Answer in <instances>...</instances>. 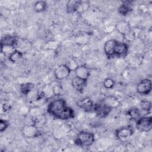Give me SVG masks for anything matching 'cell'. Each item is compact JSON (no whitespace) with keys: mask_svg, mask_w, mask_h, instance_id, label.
<instances>
[{"mask_svg":"<svg viewBox=\"0 0 152 152\" xmlns=\"http://www.w3.org/2000/svg\"><path fill=\"white\" fill-rule=\"evenodd\" d=\"M74 71L75 72V77L86 81L90 75V71L88 68L85 65H78Z\"/></svg>","mask_w":152,"mask_h":152,"instance_id":"obj_11","label":"cell"},{"mask_svg":"<svg viewBox=\"0 0 152 152\" xmlns=\"http://www.w3.org/2000/svg\"><path fill=\"white\" fill-rule=\"evenodd\" d=\"M44 97L45 99H48L51 97L53 94V87L50 84H48L46 85L43 89V91H42Z\"/></svg>","mask_w":152,"mask_h":152,"instance_id":"obj_25","label":"cell"},{"mask_svg":"<svg viewBox=\"0 0 152 152\" xmlns=\"http://www.w3.org/2000/svg\"><path fill=\"white\" fill-rule=\"evenodd\" d=\"M128 52V45L124 42L116 41L114 47V56L118 57H124L126 56Z\"/></svg>","mask_w":152,"mask_h":152,"instance_id":"obj_10","label":"cell"},{"mask_svg":"<svg viewBox=\"0 0 152 152\" xmlns=\"http://www.w3.org/2000/svg\"><path fill=\"white\" fill-rule=\"evenodd\" d=\"M53 94L55 96H59L62 91V87L59 84H56L55 86H52Z\"/></svg>","mask_w":152,"mask_h":152,"instance_id":"obj_32","label":"cell"},{"mask_svg":"<svg viewBox=\"0 0 152 152\" xmlns=\"http://www.w3.org/2000/svg\"><path fill=\"white\" fill-rule=\"evenodd\" d=\"M71 69L65 65L62 64L58 66L53 71L54 76L58 80H62L66 78L70 74Z\"/></svg>","mask_w":152,"mask_h":152,"instance_id":"obj_6","label":"cell"},{"mask_svg":"<svg viewBox=\"0 0 152 152\" xmlns=\"http://www.w3.org/2000/svg\"><path fill=\"white\" fill-rule=\"evenodd\" d=\"M95 137L94 133L90 131H81L77 135L75 144L83 148L89 147L94 143Z\"/></svg>","mask_w":152,"mask_h":152,"instance_id":"obj_2","label":"cell"},{"mask_svg":"<svg viewBox=\"0 0 152 152\" xmlns=\"http://www.w3.org/2000/svg\"><path fill=\"white\" fill-rule=\"evenodd\" d=\"M47 112L54 118L61 120H68L75 116L74 110L67 105L66 101L63 99L51 101L48 105Z\"/></svg>","mask_w":152,"mask_h":152,"instance_id":"obj_1","label":"cell"},{"mask_svg":"<svg viewBox=\"0 0 152 152\" xmlns=\"http://www.w3.org/2000/svg\"><path fill=\"white\" fill-rule=\"evenodd\" d=\"M87 84V81L81 79L78 77H74L72 79L71 85L73 88L78 92L82 93Z\"/></svg>","mask_w":152,"mask_h":152,"instance_id":"obj_14","label":"cell"},{"mask_svg":"<svg viewBox=\"0 0 152 152\" xmlns=\"http://www.w3.org/2000/svg\"><path fill=\"white\" fill-rule=\"evenodd\" d=\"M79 2H80V1H77V0L68 1L66 5V12L68 13H73V12H77Z\"/></svg>","mask_w":152,"mask_h":152,"instance_id":"obj_21","label":"cell"},{"mask_svg":"<svg viewBox=\"0 0 152 152\" xmlns=\"http://www.w3.org/2000/svg\"><path fill=\"white\" fill-rule=\"evenodd\" d=\"M18 37L12 35H7L2 37L1 40V46H13L16 48Z\"/></svg>","mask_w":152,"mask_h":152,"instance_id":"obj_13","label":"cell"},{"mask_svg":"<svg viewBox=\"0 0 152 152\" xmlns=\"http://www.w3.org/2000/svg\"><path fill=\"white\" fill-rule=\"evenodd\" d=\"M105 105L110 107L111 109L116 108L118 107L120 104V102L119 100L113 96H109L106 97L102 101Z\"/></svg>","mask_w":152,"mask_h":152,"instance_id":"obj_16","label":"cell"},{"mask_svg":"<svg viewBox=\"0 0 152 152\" xmlns=\"http://www.w3.org/2000/svg\"><path fill=\"white\" fill-rule=\"evenodd\" d=\"M24 53L18 49H15L12 53L8 55V59L12 63L18 62L23 57Z\"/></svg>","mask_w":152,"mask_h":152,"instance_id":"obj_20","label":"cell"},{"mask_svg":"<svg viewBox=\"0 0 152 152\" xmlns=\"http://www.w3.org/2000/svg\"><path fill=\"white\" fill-rule=\"evenodd\" d=\"M10 122L7 120L1 119L0 120V132H2L9 126Z\"/></svg>","mask_w":152,"mask_h":152,"instance_id":"obj_31","label":"cell"},{"mask_svg":"<svg viewBox=\"0 0 152 152\" xmlns=\"http://www.w3.org/2000/svg\"><path fill=\"white\" fill-rule=\"evenodd\" d=\"M131 1H124L122 5L119 6L118 8V12L122 15H126L128 14L131 11Z\"/></svg>","mask_w":152,"mask_h":152,"instance_id":"obj_18","label":"cell"},{"mask_svg":"<svg viewBox=\"0 0 152 152\" xmlns=\"http://www.w3.org/2000/svg\"><path fill=\"white\" fill-rule=\"evenodd\" d=\"M46 122V117L43 113L31 117V124L38 128H42Z\"/></svg>","mask_w":152,"mask_h":152,"instance_id":"obj_17","label":"cell"},{"mask_svg":"<svg viewBox=\"0 0 152 152\" xmlns=\"http://www.w3.org/2000/svg\"><path fill=\"white\" fill-rule=\"evenodd\" d=\"M140 106L142 109V110L149 112L151 111V102L150 101L148 100H142L140 103Z\"/></svg>","mask_w":152,"mask_h":152,"instance_id":"obj_26","label":"cell"},{"mask_svg":"<svg viewBox=\"0 0 152 152\" xmlns=\"http://www.w3.org/2000/svg\"><path fill=\"white\" fill-rule=\"evenodd\" d=\"M78 106L86 112H91L93 109L94 103L93 100L88 97H84L77 103Z\"/></svg>","mask_w":152,"mask_h":152,"instance_id":"obj_12","label":"cell"},{"mask_svg":"<svg viewBox=\"0 0 152 152\" xmlns=\"http://www.w3.org/2000/svg\"><path fill=\"white\" fill-rule=\"evenodd\" d=\"M34 85L32 83H25L20 86V92L24 95H28L34 89Z\"/></svg>","mask_w":152,"mask_h":152,"instance_id":"obj_19","label":"cell"},{"mask_svg":"<svg viewBox=\"0 0 152 152\" xmlns=\"http://www.w3.org/2000/svg\"><path fill=\"white\" fill-rule=\"evenodd\" d=\"M115 86V81L111 78H107L103 81V86L107 89L112 88Z\"/></svg>","mask_w":152,"mask_h":152,"instance_id":"obj_29","label":"cell"},{"mask_svg":"<svg viewBox=\"0 0 152 152\" xmlns=\"http://www.w3.org/2000/svg\"><path fill=\"white\" fill-rule=\"evenodd\" d=\"M65 65L71 69V71H74L75 69V68L78 66V65H77L76 61L74 59H72L71 58H69L67 60Z\"/></svg>","mask_w":152,"mask_h":152,"instance_id":"obj_28","label":"cell"},{"mask_svg":"<svg viewBox=\"0 0 152 152\" xmlns=\"http://www.w3.org/2000/svg\"><path fill=\"white\" fill-rule=\"evenodd\" d=\"M134 130L130 126H125L115 130V134L116 138L121 141H125L132 137Z\"/></svg>","mask_w":152,"mask_h":152,"instance_id":"obj_4","label":"cell"},{"mask_svg":"<svg viewBox=\"0 0 152 152\" xmlns=\"http://www.w3.org/2000/svg\"><path fill=\"white\" fill-rule=\"evenodd\" d=\"M136 128L141 132H149L152 128V117L141 116L136 120Z\"/></svg>","mask_w":152,"mask_h":152,"instance_id":"obj_3","label":"cell"},{"mask_svg":"<svg viewBox=\"0 0 152 152\" xmlns=\"http://www.w3.org/2000/svg\"><path fill=\"white\" fill-rule=\"evenodd\" d=\"M15 49L16 48L13 46H1V52L4 54H8V55L12 53Z\"/></svg>","mask_w":152,"mask_h":152,"instance_id":"obj_27","label":"cell"},{"mask_svg":"<svg viewBox=\"0 0 152 152\" xmlns=\"http://www.w3.org/2000/svg\"><path fill=\"white\" fill-rule=\"evenodd\" d=\"M116 40L111 39L106 41L104 45V52L107 58L114 56V47Z\"/></svg>","mask_w":152,"mask_h":152,"instance_id":"obj_15","label":"cell"},{"mask_svg":"<svg viewBox=\"0 0 152 152\" xmlns=\"http://www.w3.org/2000/svg\"><path fill=\"white\" fill-rule=\"evenodd\" d=\"M115 27L118 32L122 34L124 37H126L131 32L130 24L125 20H121L117 22Z\"/></svg>","mask_w":152,"mask_h":152,"instance_id":"obj_8","label":"cell"},{"mask_svg":"<svg viewBox=\"0 0 152 152\" xmlns=\"http://www.w3.org/2000/svg\"><path fill=\"white\" fill-rule=\"evenodd\" d=\"M90 6V3L89 1H80L77 12L79 13L84 12L88 10Z\"/></svg>","mask_w":152,"mask_h":152,"instance_id":"obj_23","label":"cell"},{"mask_svg":"<svg viewBox=\"0 0 152 152\" xmlns=\"http://www.w3.org/2000/svg\"><path fill=\"white\" fill-rule=\"evenodd\" d=\"M48 7V5L45 1H37L33 5V10L36 12H42L45 11Z\"/></svg>","mask_w":152,"mask_h":152,"instance_id":"obj_22","label":"cell"},{"mask_svg":"<svg viewBox=\"0 0 152 152\" xmlns=\"http://www.w3.org/2000/svg\"><path fill=\"white\" fill-rule=\"evenodd\" d=\"M152 89V83L150 79L145 78L141 80L137 86V91L142 95L148 94Z\"/></svg>","mask_w":152,"mask_h":152,"instance_id":"obj_5","label":"cell"},{"mask_svg":"<svg viewBox=\"0 0 152 152\" xmlns=\"http://www.w3.org/2000/svg\"><path fill=\"white\" fill-rule=\"evenodd\" d=\"M93 110L96 113L97 116L100 118H103L106 117L110 113L112 109L107 106L101 102L100 103L94 104Z\"/></svg>","mask_w":152,"mask_h":152,"instance_id":"obj_7","label":"cell"},{"mask_svg":"<svg viewBox=\"0 0 152 152\" xmlns=\"http://www.w3.org/2000/svg\"><path fill=\"white\" fill-rule=\"evenodd\" d=\"M39 128L33 124L26 125L22 129L23 135L26 138H34L39 135Z\"/></svg>","mask_w":152,"mask_h":152,"instance_id":"obj_9","label":"cell"},{"mask_svg":"<svg viewBox=\"0 0 152 152\" xmlns=\"http://www.w3.org/2000/svg\"><path fill=\"white\" fill-rule=\"evenodd\" d=\"M127 113L131 117V118H132L135 121L141 116V112H140V110L136 107H132V108L129 109L128 110Z\"/></svg>","mask_w":152,"mask_h":152,"instance_id":"obj_24","label":"cell"},{"mask_svg":"<svg viewBox=\"0 0 152 152\" xmlns=\"http://www.w3.org/2000/svg\"><path fill=\"white\" fill-rule=\"evenodd\" d=\"M29 114L30 115V116L31 117H33V116H37V115H39L41 113H43L40 110V109L38 107V106H34L33 107H31L29 111Z\"/></svg>","mask_w":152,"mask_h":152,"instance_id":"obj_30","label":"cell"}]
</instances>
